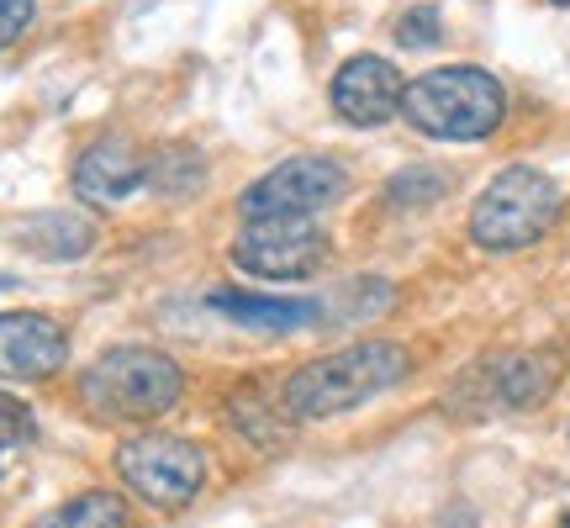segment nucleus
Segmentation results:
<instances>
[{
    "label": "nucleus",
    "instance_id": "0eeeda50",
    "mask_svg": "<svg viewBox=\"0 0 570 528\" xmlns=\"http://www.w3.org/2000/svg\"><path fill=\"white\" fill-rule=\"evenodd\" d=\"M227 254L259 281H306L327 264V233L317 217H248Z\"/></svg>",
    "mask_w": 570,
    "mask_h": 528
},
{
    "label": "nucleus",
    "instance_id": "a211bd4d",
    "mask_svg": "<svg viewBox=\"0 0 570 528\" xmlns=\"http://www.w3.org/2000/svg\"><path fill=\"white\" fill-rule=\"evenodd\" d=\"M32 11H38V0H0V48L32 27Z\"/></svg>",
    "mask_w": 570,
    "mask_h": 528
},
{
    "label": "nucleus",
    "instance_id": "f03ea898",
    "mask_svg": "<svg viewBox=\"0 0 570 528\" xmlns=\"http://www.w3.org/2000/svg\"><path fill=\"white\" fill-rule=\"evenodd\" d=\"M402 123L433 143H487L508 123V90L481 63H439L407 80Z\"/></svg>",
    "mask_w": 570,
    "mask_h": 528
},
{
    "label": "nucleus",
    "instance_id": "423d86ee",
    "mask_svg": "<svg viewBox=\"0 0 570 528\" xmlns=\"http://www.w3.org/2000/svg\"><path fill=\"white\" fill-rule=\"evenodd\" d=\"M348 196V169L327 154H296V159L265 169L238 196L244 217H317Z\"/></svg>",
    "mask_w": 570,
    "mask_h": 528
},
{
    "label": "nucleus",
    "instance_id": "39448f33",
    "mask_svg": "<svg viewBox=\"0 0 570 528\" xmlns=\"http://www.w3.org/2000/svg\"><path fill=\"white\" fill-rule=\"evenodd\" d=\"M117 476L148 508L180 512L202 497L206 454H202V444H190L180 433H138V439H127L117 449Z\"/></svg>",
    "mask_w": 570,
    "mask_h": 528
},
{
    "label": "nucleus",
    "instance_id": "9d476101",
    "mask_svg": "<svg viewBox=\"0 0 570 528\" xmlns=\"http://www.w3.org/2000/svg\"><path fill=\"white\" fill-rule=\"evenodd\" d=\"M148 180V159L127 133H106V138L85 143L75 159V196L90 206H117L127 202L138 185Z\"/></svg>",
    "mask_w": 570,
    "mask_h": 528
},
{
    "label": "nucleus",
    "instance_id": "4468645a",
    "mask_svg": "<svg viewBox=\"0 0 570 528\" xmlns=\"http://www.w3.org/2000/svg\"><path fill=\"white\" fill-rule=\"evenodd\" d=\"M32 528H127V502L117 491H80L53 512H42Z\"/></svg>",
    "mask_w": 570,
    "mask_h": 528
},
{
    "label": "nucleus",
    "instance_id": "6e6552de",
    "mask_svg": "<svg viewBox=\"0 0 570 528\" xmlns=\"http://www.w3.org/2000/svg\"><path fill=\"white\" fill-rule=\"evenodd\" d=\"M333 111L338 123L348 127H386L402 117V96H407V80L402 69L381 53H354V59L338 63L333 75Z\"/></svg>",
    "mask_w": 570,
    "mask_h": 528
},
{
    "label": "nucleus",
    "instance_id": "dca6fc26",
    "mask_svg": "<svg viewBox=\"0 0 570 528\" xmlns=\"http://www.w3.org/2000/svg\"><path fill=\"white\" fill-rule=\"evenodd\" d=\"M439 27H444V21H439L433 6H412V11L396 17V42H402V48H433V42L444 38Z\"/></svg>",
    "mask_w": 570,
    "mask_h": 528
},
{
    "label": "nucleus",
    "instance_id": "20e7f679",
    "mask_svg": "<svg viewBox=\"0 0 570 528\" xmlns=\"http://www.w3.org/2000/svg\"><path fill=\"white\" fill-rule=\"evenodd\" d=\"M560 217V185L539 164H508L487 180V190L470 206V244L487 254H518L533 248Z\"/></svg>",
    "mask_w": 570,
    "mask_h": 528
},
{
    "label": "nucleus",
    "instance_id": "2eb2a0df",
    "mask_svg": "<svg viewBox=\"0 0 570 528\" xmlns=\"http://www.w3.org/2000/svg\"><path fill=\"white\" fill-rule=\"evenodd\" d=\"M444 190H449V175H444V169H423V164H417V169H402V175L391 180L386 196L396 206H433L439 196H444Z\"/></svg>",
    "mask_w": 570,
    "mask_h": 528
},
{
    "label": "nucleus",
    "instance_id": "6ab92c4d",
    "mask_svg": "<svg viewBox=\"0 0 570 528\" xmlns=\"http://www.w3.org/2000/svg\"><path fill=\"white\" fill-rule=\"evenodd\" d=\"M6 285H11V281H6V275H0V291H6Z\"/></svg>",
    "mask_w": 570,
    "mask_h": 528
},
{
    "label": "nucleus",
    "instance_id": "9b49d317",
    "mask_svg": "<svg viewBox=\"0 0 570 528\" xmlns=\"http://www.w3.org/2000/svg\"><path fill=\"white\" fill-rule=\"evenodd\" d=\"M206 306L223 312L233 327H254V333H296L323 317V302L312 296H259V291H212Z\"/></svg>",
    "mask_w": 570,
    "mask_h": 528
},
{
    "label": "nucleus",
    "instance_id": "1a4fd4ad",
    "mask_svg": "<svg viewBox=\"0 0 570 528\" xmlns=\"http://www.w3.org/2000/svg\"><path fill=\"white\" fill-rule=\"evenodd\" d=\"M69 360V339L48 312H0V381H48Z\"/></svg>",
    "mask_w": 570,
    "mask_h": 528
},
{
    "label": "nucleus",
    "instance_id": "412c9836",
    "mask_svg": "<svg viewBox=\"0 0 570 528\" xmlns=\"http://www.w3.org/2000/svg\"><path fill=\"white\" fill-rule=\"evenodd\" d=\"M566 528H570V512H566Z\"/></svg>",
    "mask_w": 570,
    "mask_h": 528
},
{
    "label": "nucleus",
    "instance_id": "ddd939ff",
    "mask_svg": "<svg viewBox=\"0 0 570 528\" xmlns=\"http://www.w3.org/2000/svg\"><path fill=\"white\" fill-rule=\"evenodd\" d=\"M554 381H560V370H554L544 354H508V360H497V365L487 370V397H491V407L523 412V407L544 402Z\"/></svg>",
    "mask_w": 570,
    "mask_h": 528
},
{
    "label": "nucleus",
    "instance_id": "7ed1b4c3",
    "mask_svg": "<svg viewBox=\"0 0 570 528\" xmlns=\"http://www.w3.org/2000/svg\"><path fill=\"white\" fill-rule=\"evenodd\" d=\"M180 365L148 344H122L80 375V397L101 423H154L180 402Z\"/></svg>",
    "mask_w": 570,
    "mask_h": 528
},
{
    "label": "nucleus",
    "instance_id": "f3484780",
    "mask_svg": "<svg viewBox=\"0 0 570 528\" xmlns=\"http://www.w3.org/2000/svg\"><path fill=\"white\" fill-rule=\"evenodd\" d=\"M32 439V407L0 391V449H17Z\"/></svg>",
    "mask_w": 570,
    "mask_h": 528
},
{
    "label": "nucleus",
    "instance_id": "f257e3e1",
    "mask_svg": "<svg viewBox=\"0 0 570 528\" xmlns=\"http://www.w3.org/2000/svg\"><path fill=\"white\" fill-rule=\"evenodd\" d=\"M407 370H412L407 344H396V339H360V344L333 349L323 360L291 370V381L281 387V402L291 418H306V423L344 418L354 407L386 397L391 387H402Z\"/></svg>",
    "mask_w": 570,
    "mask_h": 528
},
{
    "label": "nucleus",
    "instance_id": "f8f14e48",
    "mask_svg": "<svg viewBox=\"0 0 570 528\" xmlns=\"http://www.w3.org/2000/svg\"><path fill=\"white\" fill-rule=\"evenodd\" d=\"M17 244L27 254H38V260H85L90 248H96V223L75 212V206H59V212H38V217H27L17 227Z\"/></svg>",
    "mask_w": 570,
    "mask_h": 528
},
{
    "label": "nucleus",
    "instance_id": "aec40b11",
    "mask_svg": "<svg viewBox=\"0 0 570 528\" xmlns=\"http://www.w3.org/2000/svg\"><path fill=\"white\" fill-rule=\"evenodd\" d=\"M550 6H570V0H550Z\"/></svg>",
    "mask_w": 570,
    "mask_h": 528
}]
</instances>
